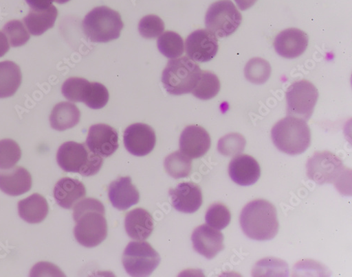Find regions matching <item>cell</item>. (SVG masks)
Here are the masks:
<instances>
[{
  "label": "cell",
  "mask_w": 352,
  "mask_h": 277,
  "mask_svg": "<svg viewBox=\"0 0 352 277\" xmlns=\"http://www.w3.org/2000/svg\"><path fill=\"white\" fill-rule=\"evenodd\" d=\"M76 223L74 233L76 241L84 248H94L104 241L108 233L103 204L94 198L80 200L74 208Z\"/></svg>",
  "instance_id": "6da1fadb"
},
{
  "label": "cell",
  "mask_w": 352,
  "mask_h": 277,
  "mask_svg": "<svg viewBox=\"0 0 352 277\" xmlns=\"http://www.w3.org/2000/svg\"><path fill=\"white\" fill-rule=\"evenodd\" d=\"M240 223L245 234L254 240L269 241L278 232L276 209L266 200H255L247 204L241 212Z\"/></svg>",
  "instance_id": "7a4b0ae2"
},
{
  "label": "cell",
  "mask_w": 352,
  "mask_h": 277,
  "mask_svg": "<svg viewBox=\"0 0 352 277\" xmlns=\"http://www.w3.org/2000/svg\"><path fill=\"white\" fill-rule=\"evenodd\" d=\"M272 138L280 151L289 156H298L309 147L311 136L305 120L287 116L273 128Z\"/></svg>",
  "instance_id": "3957f363"
},
{
  "label": "cell",
  "mask_w": 352,
  "mask_h": 277,
  "mask_svg": "<svg viewBox=\"0 0 352 277\" xmlns=\"http://www.w3.org/2000/svg\"><path fill=\"white\" fill-rule=\"evenodd\" d=\"M82 28L91 42L107 43L120 37L124 23L119 12L102 6L94 9L85 16Z\"/></svg>",
  "instance_id": "277c9868"
},
{
  "label": "cell",
  "mask_w": 352,
  "mask_h": 277,
  "mask_svg": "<svg viewBox=\"0 0 352 277\" xmlns=\"http://www.w3.org/2000/svg\"><path fill=\"white\" fill-rule=\"evenodd\" d=\"M199 67L188 56L168 61L162 73V84L167 93L181 96L192 93L201 75Z\"/></svg>",
  "instance_id": "5b68a950"
},
{
  "label": "cell",
  "mask_w": 352,
  "mask_h": 277,
  "mask_svg": "<svg viewBox=\"0 0 352 277\" xmlns=\"http://www.w3.org/2000/svg\"><path fill=\"white\" fill-rule=\"evenodd\" d=\"M56 161L63 171L85 177L97 174L103 165L102 158L93 153L85 144L74 141L66 142L58 148Z\"/></svg>",
  "instance_id": "8992f818"
},
{
  "label": "cell",
  "mask_w": 352,
  "mask_h": 277,
  "mask_svg": "<svg viewBox=\"0 0 352 277\" xmlns=\"http://www.w3.org/2000/svg\"><path fill=\"white\" fill-rule=\"evenodd\" d=\"M242 21L241 12L230 0H219L208 9L205 25L217 38H223L236 32Z\"/></svg>",
  "instance_id": "52a82bcc"
},
{
  "label": "cell",
  "mask_w": 352,
  "mask_h": 277,
  "mask_svg": "<svg viewBox=\"0 0 352 277\" xmlns=\"http://www.w3.org/2000/svg\"><path fill=\"white\" fill-rule=\"evenodd\" d=\"M161 258L153 246L146 241L130 242L123 254L122 262L131 276H149L157 269Z\"/></svg>",
  "instance_id": "ba28073f"
},
{
  "label": "cell",
  "mask_w": 352,
  "mask_h": 277,
  "mask_svg": "<svg viewBox=\"0 0 352 277\" xmlns=\"http://www.w3.org/2000/svg\"><path fill=\"white\" fill-rule=\"evenodd\" d=\"M318 97L317 88L309 81L293 83L286 92L287 116L307 121L313 115Z\"/></svg>",
  "instance_id": "9c48e42d"
},
{
  "label": "cell",
  "mask_w": 352,
  "mask_h": 277,
  "mask_svg": "<svg viewBox=\"0 0 352 277\" xmlns=\"http://www.w3.org/2000/svg\"><path fill=\"white\" fill-rule=\"evenodd\" d=\"M344 173L342 160L329 151L316 152L307 164L308 178L318 184L334 183L337 186Z\"/></svg>",
  "instance_id": "30bf717a"
},
{
  "label": "cell",
  "mask_w": 352,
  "mask_h": 277,
  "mask_svg": "<svg viewBox=\"0 0 352 277\" xmlns=\"http://www.w3.org/2000/svg\"><path fill=\"white\" fill-rule=\"evenodd\" d=\"M186 51L188 57L193 61L209 62L218 53V40L208 29L195 30L186 40Z\"/></svg>",
  "instance_id": "8fae6325"
},
{
  "label": "cell",
  "mask_w": 352,
  "mask_h": 277,
  "mask_svg": "<svg viewBox=\"0 0 352 277\" xmlns=\"http://www.w3.org/2000/svg\"><path fill=\"white\" fill-rule=\"evenodd\" d=\"M126 149L137 157H144L153 152L156 145V134L148 125L137 123L129 126L124 134Z\"/></svg>",
  "instance_id": "7c38bea8"
},
{
  "label": "cell",
  "mask_w": 352,
  "mask_h": 277,
  "mask_svg": "<svg viewBox=\"0 0 352 277\" xmlns=\"http://www.w3.org/2000/svg\"><path fill=\"white\" fill-rule=\"evenodd\" d=\"M85 145L96 155L109 158L119 148V135L107 125H95L88 132Z\"/></svg>",
  "instance_id": "4fadbf2b"
},
{
  "label": "cell",
  "mask_w": 352,
  "mask_h": 277,
  "mask_svg": "<svg viewBox=\"0 0 352 277\" xmlns=\"http://www.w3.org/2000/svg\"><path fill=\"white\" fill-rule=\"evenodd\" d=\"M191 239L195 251L208 259L214 258L224 250L223 234L208 225L197 228Z\"/></svg>",
  "instance_id": "5bb4252c"
},
{
  "label": "cell",
  "mask_w": 352,
  "mask_h": 277,
  "mask_svg": "<svg viewBox=\"0 0 352 277\" xmlns=\"http://www.w3.org/2000/svg\"><path fill=\"white\" fill-rule=\"evenodd\" d=\"M309 37L303 30L288 28L275 38L274 48L277 53L287 59L297 58L307 50Z\"/></svg>",
  "instance_id": "9a60e30c"
},
{
  "label": "cell",
  "mask_w": 352,
  "mask_h": 277,
  "mask_svg": "<svg viewBox=\"0 0 352 277\" xmlns=\"http://www.w3.org/2000/svg\"><path fill=\"white\" fill-rule=\"evenodd\" d=\"M179 145L181 152L190 159L200 158L210 149L211 138L203 128L191 125L183 131Z\"/></svg>",
  "instance_id": "2e32d148"
},
{
  "label": "cell",
  "mask_w": 352,
  "mask_h": 277,
  "mask_svg": "<svg viewBox=\"0 0 352 277\" xmlns=\"http://www.w3.org/2000/svg\"><path fill=\"white\" fill-rule=\"evenodd\" d=\"M168 194L175 209L185 213H194L202 204L201 191L197 184L183 182Z\"/></svg>",
  "instance_id": "e0dca14e"
},
{
  "label": "cell",
  "mask_w": 352,
  "mask_h": 277,
  "mask_svg": "<svg viewBox=\"0 0 352 277\" xmlns=\"http://www.w3.org/2000/svg\"><path fill=\"white\" fill-rule=\"evenodd\" d=\"M32 177L25 168L17 167L0 171V190L12 197L22 195L32 189Z\"/></svg>",
  "instance_id": "ac0fdd59"
},
{
  "label": "cell",
  "mask_w": 352,
  "mask_h": 277,
  "mask_svg": "<svg viewBox=\"0 0 352 277\" xmlns=\"http://www.w3.org/2000/svg\"><path fill=\"white\" fill-rule=\"evenodd\" d=\"M228 172L230 178L241 186H252L261 176L258 163L247 155L234 157L229 165Z\"/></svg>",
  "instance_id": "d6986e66"
},
{
  "label": "cell",
  "mask_w": 352,
  "mask_h": 277,
  "mask_svg": "<svg viewBox=\"0 0 352 277\" xmlns=\"http://www.w3.org/2000/svg\"><path fill=\"white\" fill-rule=\"evenodd\" d=\"M109 198L116 209L125 210L140 201V193L130 177H122L110 184Z\"/></svg>",
  "instance_id": "ffe728a7"
},
{
  "label": "cell",
  "mask_w": 352,
  "mask_h": 277,
  "mask_svg": "<svg viewBox=\"0 0 352 277\" xmlns=\"http://www.w3.org/2000/svg\"><path fill=\"white\" fill-rule=\"evenodd\" d=\"M86 195L84 184L76 179L63 178L58 180L54 189L56 204L65 209H71Z\"/></svg>",
  "instance_id": "44dd1931"
},
{
  "label": "cell",
  "mask_w": 352,
  "mask_h": 277,
  "mask_svg": "<svg viewBox=\"0 0 352 277\" xmlns=\"http://www.w3.org/2000/svg\"><path fill=\"white\" fill-rule=\"evenodd\" d=\"M125 229L130 238L136 241L148 239L153 232L154 223L148 211L138 208L126 215Z\"/></svg>",
  "instance_id": "7402d4cb"
},
{
  "label": "cell",
  "mask_w": 352,
  "mask_h": 277,
  "mask_svg": "<svg viewBox=\"0 0 352 277\" xmlns=\"http://www.w3.org/2000/svg\"><path fill=\"white\" fill-rule=\"evenodd\" d=\"M18 211L20 218L24 221L38 224L47 217L49 206L44 197L35 193L19 202Z\"/></svg>",
  "instance_id": "603a6c76"
},
{
  "label": "cell",
  "mask_w": 352,
  "mask_h": 277,
  "mask_svg": "<svg viewBox=\"0 0 352 277\" xmlns=\"http://www.w3.org/2000/svg\"><path fill=\"white\" fill-rule=\"evenodd\" d=\"M80 119V112L76 105L69 102L56 104L50 115L52 129L63 132L76 127Z\"/></svg>",
  "instance_id": "cb8c5ba5"
},
{
  "label": "cell",
  "mask_w": 352,
  "mask_h": 277,
  "mask_svg": "<svg viewBox=\"0 0 352 277\" xmlns=\"http://www.w3.org/2000/svg\"><path fill=\"white\" fill-rule=\"evenodd\" d=\"M57 16V9L52 5L44 10H31L23 22L32 35L40 36L54 27Z\"/></svg>",
  "instance_id": "d4e9b609"
},
{
  "label": "cell",
  "mask_w": 352,
  "mask_h": 277,
  "mask_svg": "<svg viewBox=\"0 0 352 277\" xmlns=\"http://www.w3.org/2000/svg\"><path fill=\"white\" fill-rule=\"evenodd\" d=\"M22 80L21 69L12 61L0 62V99L14 95Z\"/></svg>",
  "instance_id": "484cf974"
},
{
  "label": "cell",
  "mask_w": 352,
  "mask_h": 277,
  "mask_svg": "<svg viewBox=\"0 0 352 277\" xmlns=\"http://www.w3.org/2000/svg\"><path fill=\"white\" fill-rule=\"evenodd\" d=\"M221 88V83L218 77L210 71H202L201 77L192 91V94L197 99L204 101L214 98Z\"/></svg>",
  "instance_id": "4316f807"
},
{
  "label": "cell",
  "mask_w": 352,
  "mask_h": 277,
  "mask_svg": "<svg viewBox=\"0 0 352 277\" xmlns=\"http://www.w3.org/2000/svg\"><path fill=\"white\" fill-rule=\"evenodd\" d=\"M91 82L83 78L71 77L65 81L62 92L63 96L72 102H82L90 93Z\"/></svg>",
  "instance_id": "83f0119b"
},
{
  "label": "cell",
  "mask_w": 352,
  "mask_h": 277,
  "mask_svg": "<svg viewBox=\"0 0 352 277\" xmlns=\"http://www.w3.org/2000/svg\"><path fill=\"white\" fill-rule=\"evenodd\" d=\"M164 167L169 176L175 179L186 178L192 170L191 159L180 151L175 152L166 158Z\"/></svg>",
  "instance_id": "f1b7e54d"
},
{
  "label": "cell",
  "mask_w": 352,
  "mask_h": 277,
  "mask_svg": "<svg viewBox=\"0 0 352 277\" xmlns=\"http://www.w3.org/2000/svg\"><path fill=\"white\" fill-rule=\"evenodd\" d=\"M272 75V67L268 61L261 58L251 59L245 68L246 79L254 84L266 83Z\"/></svg>",
  "instance_id": "f546056e"
},
{
  "label": "cell",
  "mask_w": 352,
  "mask_h": 277,
  "mask_svg": "<svg viewBox=\"0 0 352 277\" xmlns=\"http://www.w3.org/2000/svg\"><path fill=\"white\" fill-rule=\"evenodd\" d=\"M160 51L166 58L174 59L182 56L185 47L180 35L173 32H166L157 40Z\"/></svg>",
  "instance_id": "4dcf8cb0"
},
{
  "label": "cell",
  "mask_w": 352,
  "mask_h": 277,
  "mask_svg": "<svg viewBox=\"0 0 352 277\" xmlns=\"http://www.w3.org/2000/svg\"><path fill=\"white\" fill-rule=\"evenodd\" d=\"M21 158L19 145L12 139L0 141V169L13 168Z\"/></svg>",
  "instance_id": "1f68e13d"
},
{
  "label": "cell",
  "mask_w": 352,
  "mask_h": 277,
  "mask_svg": "<svg viewBox=\"0 0 352 277\" xmlns=\"http://www.w3.org/2000/svg\"><path fill=\"white\" fill-rule=\"evenodd\" d=\"M246 145L245 137L237 133L228 134L221 138L218 143V150L223 156L232 158L241 155Z\"/></svg>",
  "instance_id": "d6a6232c"
},
{
  "label": "cell",
  "mask_w": 352,
  "mask_h": 277,
  "mask_svg": "<svg viewBox=\"0 0 352 277\" xmlns=\"http://www.w3.org/2000/svg\"><path fill=\"white\" fill-rule=\"evenodd\" d=\"M205 220L209 226L221 230L230 224L231 215L226 206L217 203L209 208L205 215Z\"/></svg>",
  "instance_id": "836d02e7"
},
{
  "label": "cell",
  "mask_w": 352,
  "mask_h": 277,
  "mask_svg": "<svg viewBox=\"0 0 352 277\" xmlns=\"http://www.w3.org/2000/svg\"><path fill=\"white\" fill-rule=\"evenodd\" d=\"M164 21L157 16L148 15L143 17L138 25L139 33L145 39H155L164 32Z\"/></svg>",
  "instance_id": "e575fe53"
},
{
  "label": "cell",
  "mask_w": 352,
  "mask_h": 277,
  "mask_svg": "<svg viewBox=\"0 0 352 277\" xmlns=\"http://www.w3.org/2000/svg\"><path fill=\"white\" fill-rule=\"evenodd\" d=\"M3 30L12 47H21L30 40V35L20 21L13 20L8 22Z\"/></svg>",
  "instance_id": "d590c367"
},
{
  "label": "cell",
  "mask_w": 352,
  "mask_h": 277,
  "mask_svg": "<svg viewBox=\"0 0 352 277\" xmlns=\"http://www.w3.org/2000/svg\"><path fill=\"white\" fill-rule=\"evenodd\" d=\"M109 99L107 88L98 82H91V88L89 95L84 104L94 110L103 108L108 103Z\"/></svg>",
  "instance_id": "8d00e7d4"
},
{
  "label": "cell",
  "mask_w": 352,
  "mask_h": 277,
  "mask_svg": "<svg viewBox=\"0 0 352 277\" xmlns=\"http://www.w3.org/2000/svg\"><path fill=\"white\" fill-rule=\"evenodd\" d=\"M26 3L34 10H44L52 6L54 0H25Z\"/></svg>",
  "instance_id": "74e56055"
},
{
  "label": "cell",
  "mask_w": 352,
  "mask_h": 277,
  "mask_svg": "<svg viewBox=\"0 0 352 277\" xmlns=\"http://www.w3.org/2000/svg\"><path fill=\"white\" fill-rule=\"evenodd\" d=\"M10 50V44L6 36L0 32V57L4 56Z\"/></svg>",
  "instance_id": "f35d334b"
},
{
  "label": "cell",
  "mask_w": 352,
  "mask_h": 277,
  "mask_svg": "<svg viewBox=\"0 0 352 277\" xmlns=\"http://www.w3.org/2000/svg\"><path fill=\"white\" fill-rule=\"evenodd\" d=\"M258 0H234L239 8L242 11H246L254 6Z\"/></svg>",
  "instance_id": "ab89813d"
},
{
  "label": "cell",
  "mask_w": 352,
  "mask_h": 277,
  "mask_svg": "<svg viewBox=\"0 0 352 277\" xmlns=\"http://www.w3.org/2000/svg\"><path fill=\"white\" fill-rule=\"evenodd\" d=\"M69 1H70V0H54L55 3H56L58 4H60V5L67 3Z\"/></svg>",
  "instance_id": "60d3db41"
}]
</instances>
